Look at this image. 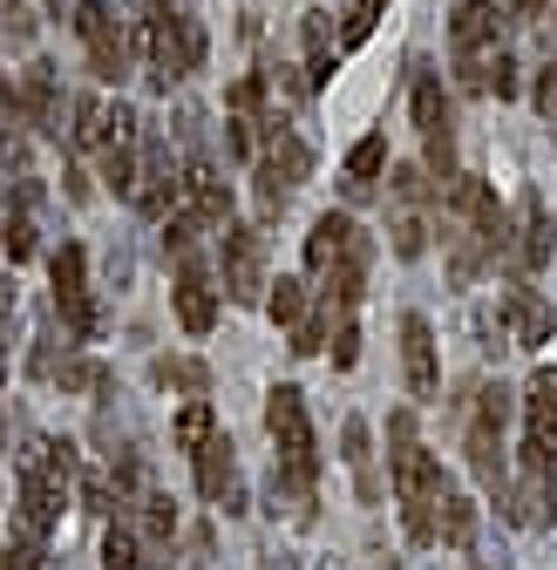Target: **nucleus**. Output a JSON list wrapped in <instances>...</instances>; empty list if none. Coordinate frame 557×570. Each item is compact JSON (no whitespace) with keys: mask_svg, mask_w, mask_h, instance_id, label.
Masks as SVG:
<instances>
[{"mask_svg":"<svg viewBox=\"0 0 557 570\" xmlns=\"http://www.w3.org/2000/svg\"><path fill=\"white\" fill-rule=\"evenodd\" d=\"M394 258H422V245H429V225H422V210H394Z\"/></svg>","mask_w":557,"mask_h":570,"instance_id":"31","label":"nucleus"},{"mask_svg":"<svg viewBox=\"0 0 557 570\" xmlns=\"http://www.w3.org/2000/svg\"><path fill=\"white\" fill-rule=\"evenodd\" d=\"M190 462H197V489H204V503H218L225 517H232V510H245L238 462H232V442H225V435H212V442H204Z\"/></svg>","mask_w":557,"mask_h":570,"instance_id":"13","label":"nucleus"},{"mask_svg":"<svg viewBox=\"0 0 557 570\" xmlns=\"http://www.w3.org/2000/svg\"><path fill=\"white\" fill-rule=\"evenodd\" d=\"M517 401H524V462L550 469L557 462V367H537Z\"/></svg>","mask_w":557,"mask_h":570,"instance_id":"6","label":"nucleus"},{"mask_svg":"<svg viewBox=\"0 0 557 570\" xmlns=\"http://www.w3.org/2000/svg\"><path fill=\"white\" fill-rule=\"evenodd\" d=\"M482 89H497V102H510V96H517V61L497 55L490 68H482Z\"/></svg>","mask_w":557,"mask_h":570,"instance_id":"35","label":"nucleus"},{"mask_svg":"<svg viewBox=\"0 0 557 570\" xmlns=\"http://www.w3.org/2000/svg\"><path fill=\"white\" fill-rule=\"evenodd\" d=\"M537 116H544V122L557 129V61H550L544 76H537Z\"/></svg>","mask_w":557,"mask_h":570,"instance_id":"39","label":"nucleus"},{"mask_svg":"<svg viewBox=\"0 0 557 570\" xmlns=\"http://www.w3.org/2000/svg\"><path fill=\"white\" fill-rule=\"evenodd\" d=\"M368 258H374V238L346 218V210H326V218H313L306 232V272L326 278V299L354 306L368 293Z\"/></svg>","mask_w":557,"mask_h":570,"instance_id":"2","label":"nucleus"},{"mask_svg":"<svg viewBox=\"0 0 557 570\" xmlns=\"http://www.w3.org/2000/svg\"><path fill=\"white\" fill-rule=\"evenodd\" d=\"M212 435H218V421H212V407H204V401H190V407L177 414V449H184V455H197V449L212 442Z\"/></svg>","mask_w":557,"mask_h":570,"instance_id":"30","label":"nucleus"},{"mask_svg":"<svg viewBox=\"0 0 557 570\" xmlns=\"http://www.w3.org/2000/svg\"><path fill=\"white\" fill-rule=\"evenodd\" d=\"M76 35L89 48V68L102 82H123L129 76V41H123V21L109 0H76Z\"/></svg>","mask_w":557,"mask_h":570,"instance_id":"7","label":"nucleus"},{"mask_svg":"<svg viewBox=\"0 0 557 570\" xmlns=\"http://www.w3.org/2000/svg\"><path fill=\"white\" fill-rule=\"evenodd\" d=\"M476 570H482V563H476Z\"/></svg>","mask_w":557,"mask_h":570,"instance_id":"42","label":"nucleus"},{"mask_svg":"<svg viewBox=\"0 0 557 570\" xmlns=\"http://www.w3.org/2000/svg\"><path fill=\"white\" fill-rule=\"evenodd\" d=\"M333 76V35H326V14H306V89H320Z\"/></svg>","mask_w":557,"mask_h":570,"instance_id":"25","label":"nucleus"},{"mask_svg":"<svg viewBox=\"0 0 557 570\" xmlns=\"http://www.w3.org/2000/svg\"><path fill=\"white\" fill-rule=\"evenodd\" d=\"M436 543H449V550H469L476 543V503H469V495H442V503H436Z\"/></svg>","mask_w":557,"mask_h":570,"instance_id":"22","label":"nucleus"},{"mask_svg":"<svg viewBox=\"0 0 557 570\" xmlns=\"http://www.w3.org/2000/svg\"><path fill=\"white\" fill-rule=\"evenodd\" d=\"M265 428H272V449H278V469H272V475L286 482V489H300V495H313V482H320V449H313L306 394L278 381L272 401H265Z\"/></svg>","mask_w":557,"mask_h":570,"instance_id":"3","label":"nucleus"},{"mask_svg":"<svg viewBox=\"0 0 557 570\" xmlns=\"http://www.w3.org/2000/svg\"><path fill=\"white\" fill-rule=\"evenodd\" d=\"M157 387H190V394H204V387H212V374H204L197 361H157Z\"/></svg>","mask_w":557,"mask_h":570,"instance_id":"32","label":"nucleus"},{"mask_svg":"<svg viewBox=\"0 0 557 570\" xmlns=\"http://www.w3.org/2000/svg\"><path fill=\"white\" fill-rule=\"evenodd\" d=\"M55 8H61V0H55Z\"/></svg>","mask_w":557,"mask_h":570,"instance_id":"41","label":"nucleus"},{"mask_svg":"<svg viewBox=\"0 0 557 570\" xmlns=\"http://www.w3.org/2000/svg\"><path fill=\"white\" fill-rule=\"evenodd\" d=\"M61 387H82V394H102V387H109V367H102V361H68V367H61Z\"/></svg>","mask_w":557,"mask_h":570,"instance_id":"33","label":"nucleus"},{"mask_svg":"<svg viewBox=\"0 0 557 570\" xmlns=\"http://www.w3.org/2000/svg\"><path fill=\"white\" fill-rule=\"evenodd\" d=\"M388 435H394V503H401V523H408V537L414 543H436V503L449 495V475H442V462L414 442V414L401 407V414H388Z\"/></svg>","mask_w":557,"mask_h":570,"instance_id":"1","label":"nucleus"},{"mask_svg":"<svg viewBox=\"0 0 557 570\" xmlns=\"http://www.w3.org/2000/svg\"><path fill=\"white\" fill-rule=\"evenodd\" d=\"M136 503H144V510H136V517H144V543H150V550H164V543L177 537V510H170V495H150V489H144Z\"/></svg>","mask_w":557,"mask_h":570,"instance_id":"26","label":"nucleus"},{"mask_svg":"<svg viewBox=\"0 0 557 570\" xmlns=\"http://www.w3.org/2000/svg\"><path fill=\"white\" fill-rule=\"evenodd\" d=\"M177 210H184V218H197L204 232H225L232 225V190H225V177L212 164L177 170Z\"/></svg>","mask_w":557,"mask_h":570,"instance_id":"11","label":"nucleus"},{"mask_svg":"<svg viewBox=\"0 0 557 570\" xmlns=\"http://www.w3.org/2000/svg\"><path fill=\"white\" fill-rule=\"evenodd\" d=\"M61 89H55V68L48 61H28V76H21V122H35L41 136H61Z\"/></svg>","mask_w":557,"mask_h":570,"instance_id":"17","label":"nucleus"},{"mask_svg":"<svg viewBox=\"0 0 557 570\" xmlns=\"http://www.w3.org/2000/svg\"><path fill=\"white\" fill-rule=\"evenodd\" d=\"M333 313V306H326ZM326 313H306L300 326H293V353H320V340H326Z\"/></svg>","mask_w":557,"mask_h":570,"instance_id":"37","label":"nucleus"},{"mask_svg":"<svg viewBox=\"0 0 557 570\" xmlns=\"http://www.w3.org/2000/svg\"><path fill=\"white\" fill-rule=\"evenodd\" d=\"M504 320H510V340H517V346H544V340H550V326H557V320H550V306L530 293L524 278H510V293H504Z\"/></svg>","mask_w":557,"mask_h":570,"instance_id":"18","label":"nucleus"},{"mask_svg":"<svg viewBox=\"0 0 557 570\" xmlns=\"http://www.w3.org/2000/svg\"><path fill=\"white\" fill-rule=\"evenodd\" d=\"M497 28H504V0H462V8L449 14V48H456V61L482 55V48L497 41Z\"/></svg>","mask_w":557,"mask_h":570,"instance_id":"16","label":"nucleus"},{"mask_svg":"<svg viewBox=\"0 0 557 570\" xmlns=\"http://www.w3.org/2000/svg\"><path fill=\"white\" fill-rule=\"evenodd\" d=\"M354 361H361V326H354V306H346L333 333V367H354Z\"/></svg>","mask_w":557,"mask_h":570,"instance_id":"34","label":"nucleus"},{"mask_svg":"<svg viewBox=\"0 0 557 570\" xmlns=\"http://www.w3.org/2000/svg\"><path fill=\"white\" fill-rule=\"evenodd\" d=\"M102 563H109V570H144V563H150V543L136 537L129 523H109V530H102Z\"/></svg>","mask_w":557,"mask_h":570,"instance_id":"24","label":"nucleus"},{"mask_svg":"<svg viewBox=\"0 0 557 570\" xmlns=\"http://www.w3.org/2000/svg\"><path fill=\"white\" fill-rule=\"evenodd\" d=\"M129 48H144V55H150V68H157V89H170L177 76L204 68V28H197V14H177V8H157V14H144V28L129 35Z\"/></svg>","mask_w":557,"mask_h":570,"instance_id":"4","label":"nucleus"},{"mask_svg":"<svg viewBox=\"0 0 557 570\" xmlns=\"http://www.w3.org/2000/svg\"><path fill=\"white\" fill-rule=\"evenodd\" d=\"M401 367H408V394H414V401H436L442 367H436V333H429L422 313L401 320Z\"/></svg>","mask_w":557,"mask_h":570,"instance_id":"15","label":"nucleus"},{"mask_svg":"<svg viewBox=\"0 0 557 570\" xmlns=\"http://www.w3.org/2000/svg\"><path fill=\"white\" fill-rule=\"evenodd\" d=\"M381 164H388V136H361L354 150H346V177H340V190L361 204V197L374 190V170H381Z\"/></svg>","mask_w":557,"mask_h":570,"instance_id":"20","label":"nucleus"},{"mask_svg":"<svg viewBox=\"0 0 557 570\" xmlns=\"http://www.w3.org/2000/svg\"><path fill=\"white\" fill-rule=\"evenodd\" d=\"M381 8H388V0H346V21H340V48H361L368 35H374V21H381Z\"/></svg>","mask_w":557,"mask_h":570,"instance_id":"29","label":"nucleus"},{"mask_svg":"<svg viewBox=\"0 0 557 570\" xmlns=\"http://www.w3.org/2000/svg\"><path fill=\"white\" fill-rule=\"evenodd\" d=\"M68 136H76L82 150H102V142L116 136V116H109V102H102V96H76V122H68Z\"/></svg>","mask_w":557,"mask_h":570,"instance_id":"23","label":"nucleus"},{"mask_svg":"<svg viewBox=\"0 0 557 570\" xmlns=\"http://www.w3.org/2000/svg\"><path fill=\"white\" fill-rule=\"evenodd\" d=\"M340 455H346V469L361 475V495L374 503V495H381V482H374V428H368L361 414H346V428H340Z\"/></svg>","mask_w":557,"mask_h":570,"instance_id":"19","label":"nucleus"},{"mask_svg":"<svg viewBox=\"0 0 557 570\" xmlns=\"http://www.w3.org/2000/svg\"><path fill=\"white\" fill-rule=\"evenodd\" d=\"M170 306H177V326H184V333H197V340L218 326V293H212V278H204V265H197V258H184V265H177Z\"/></svg>","mask_w":557,"mask_h":570,"instance_id":"14","label":"nucleus"},{"mask_svg":"<svg viewBox=\"0 0 557 570\" xmlns=\"http://www.w3.org/2000/svg\"><path fill=\"white\" fill-rule=\"evenodd\" d=\"M102 177L116 197H136V142H102Z\"/></svg>","mask_w":557,"mask_h":570,"instance_id":"28","label":"nucleus"},{"mask_svg":"<svg viewBox=\"0 0 557 570\" xmlns=\"http://www.w3.org/2000/svg\"><path fill=\"white\" fill-rule=\"evenodd\" d=\"M144 218H170V204H177V170H170V142H144L136 150V197H129Z\"/></svg>","mask_w":557,"mask_h":570,"instance_id":"12","label":"nucleus"},{"mask_svg":"<svg viewBox=\"0 0 557 570\" xmlns=\"http://www.w3.org/2000/svg\"><path fill=\"white\" fill-rule=\"evenodd\" d=\"M8 570H41V537H28V530H21V537L8 543Z\"/></svg>","mask_w":557,"mask_h":570,"instance_id":"38","label":"nucleus"},{"mask_svg":"<svg viewBox=\"0 0 557 570\" xmlns=\"http://www.w3.org/2000/svg\"><path fill=\"white\" fill-rule=\"evenodd\" d=\"M408 102H414V122H422V136H449V96H442V76H436V68H422V76H414Z\"/></svg>","mask_w":557,"mask_h":570,"instance_id":"21","label":"nucleus"},{"mask_svg":"<svg viewBox=\"0 0 557 570\" xmlns=\"http://www.w3.org/2000/svg\"><path fill=\"white\" fill-rule=\"evenodd\" d=\"M265 313H272L278 326H286V333H293V326L306 320V278H278V285H272V293H265Z\"/></svg>","mask_w":557,"mask_h":570,"instance_id":"27","label":"nucleus"},{"mask_svg":"<svg viewBox=\"0 0 557 570\" xmlns=\"http://www.w3.org/2000/svg\"><path fill=\"white\" fill-rule=\"evenodd\" d=\"M550 252H557V225H550L544 197H537V190H524V197H517V238H510V272H517V278H530V272H544V265H550Z\"/></svg>","mask_w":557,"mask_h":570,"instance_id":"10","label":"nucleus"},{"mask_svg":"<svg viewBox=\"0 0 557 570\" xmlns=\"http://www.w3.org/2000/svg\"><path fill=\"white\" fill-rule=\"evenodd\" d=\"M306 170H313V150H306L293 129H278V122H272L265 157H258V204H265V218H272L278 204H286L293 184H306Z\"/></svg>","mask_w":557,"mask_h":570,"instance_id":"8","label":"nucleus"},{"mask_svg":"<svg viewBox=\"0 0 557 570\" xmlns=\"http://www.w3.org/2000/svg\"><path fill=\"white\" fill-rule=\"evenodd\" d=\"M8 258H35V218H28V204L8 218Z\"/></svg>","mask_w":557,"mask_h":570,"instance_id":"36","label":"nucleus"},{"mask_svg":"<svg viewBox=\"0 0 557 570\" xmlns=\"http://www.w3.org/2000/svg\"><path fill=\"white\" fill-rule=\"evenodd\" d=\"M544 8H550V0H517V14H524V21H530V14H544Z\"/></svg>","mask_w":557,"mask_h":570,"instance_id":"40","label":"nucleus"},{"mask_svg":"<svg viewBox=\"0 0 557 570\" xmlns=\"http://www.w3.org/2000/svg\"><path fill=\"white\" fill-rule=\"evenodd\" d=\"M218 258H225V293L238 299V306H258L265 299V238L252 232V225H225L218 232Z\"/></svg>","mask_w":557,"mask_h":570,"instance_id":"9","label":"nucleus"},{"mask_svg":"<svg viewBox=\"0 0 557 570\" xmlns=\"http://www.w3.org/2000/svg\"><path fill=\"white\" fill-rule=\"evenodd\" d=\"M48 272H55V313H61V326L76 333V340H96V299H89V252L82 245H61L55 258H48Z\"/></svg>","mask_w":557,"mask_h":570,"instance_id":"5","label":"nucleus"}]
</instances>
